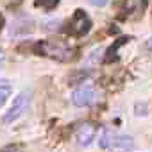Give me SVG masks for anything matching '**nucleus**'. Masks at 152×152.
Returning <instances> with one entry per match:
<instances>
[{"label": "nucleus", "mask_w": 152, "mask_h": 152, "mask_svg": "<svg viewBox=\"0 0 152 152\" xmlns=\"http://www.w3.org/2000/svg\"><path fill=\"white\" fill-rule=\"evenodd\" d=\"M41 56H47L56 61H70L75 56V48L66 45L61 39H48V41H39L34 48Z\"/></svg>", "instance_id": "1"}, {"label": "nucleus", "mask_w": 152, "mask_h": 152, "mask_svg": "<svg viewBox=\"0 0 152 152\" xmlns=\"http://www.w3.org/2000/svg\"><path fill=\"white\" fill-rule=\"evenodd\" d=\"M31 97H32L31 91H22L20 95H16V99L13 100L9 111H7L6 116H4V122H6V124H11V122L18 120V118L29 109V106H31Z\"/></svg>", "instance_id": "2"}, {"label": "nucleus", "mask_w": 152, "mask_h": 152, "mask_svg": "<svg viewBox=\"0 0 152 152\" xmlns=\"http://www.w3.org/2000/svg\"><path fill=\"white\" fill-rule=\"evenodd\" d=\"M91 27V22L88 18V15L84 11H75L73 18L70 20V25H68V32L70 34H75V36H83L90 31Z\"/></svg>", "instance_id": "3"}, {"label": "nucleus", "mask_w": 152, "mask_h": 152, "mask_svg": "<svg viewBox=\"0 0 152 152\" xmlns=\"http://www.w3.org/2000/svg\"><path fill=\"white\" fill-rule=\"evenodd\" d=\"M97 100V91L90 86H83L79 90H75L72 93V102L77 106V107H86V106H91L93 102Z\"/></svg>", "instance_id": "4"}, {"label": "nucleus", "mask_w": 152, "mask_h": 152, "mask_svg": "<svg viewBox=\"0 0 152 152\" xmlns=\"http://www.w3.org/2000/svg\"><path fill=\"white\" fill-rule=\"evenodd\" d=\"M147 9V0H125L124 4V18H138Z\"/></svg>", "instance_id": "5"}, {"label": "nucleus", "mask_w": 152, "mask_h": 152, "mask_svg": "<svg viewBox=\"0 0 152 152\" xmlns=\"http://www.w3.org/2000/svg\"><path fill=\"white\" fill-rule=\"evenodd\" d=\"M95 132H97V131H95V125L90 124V122H86V124L79 125L77 132H75V138H77V141H79L81 147H88V145L93 141Z\"/></svg>", "instance_id": "6"}, {"label": "nucleus", "mask_w": 152, "mask_h": 152, "mask_svg": "<svg viewBox=\"0 0 152 152\" xmlns=\"http://www.w3.org/2000/svg\"><path fill=\"white\" fill-rule=\"evenodd\" d=\"M32 31H34V22L31 18H18L11 23L9 34L11 36H25V34H31Z\"/></svg>", "instance_id": "7"}, {"label": "nucleus", "mask_w": 152, "mask_h": 152, "mask_svg": "<svg viewBox=\"0 0 152 152\" xmlns=\"http://www.w3.org/2000/svg\"><path fill=\"white\" fill-rule=\"evenodd\" d=\"M109 148L113 152H129V150L134 148V140L131 136H125V134H122V136H116L115 134L113 143H111Z\"/></svg>", "instance_id": "8"}, {"label": "nucleus", "mask_w": 152, "mask_h": 152, "mask_svg": "<svg viewBox=\"0 0 152 152\" xmlns=\"http://www.w3.org/2000/svg\"><path fill=\"white\" fill-rule=\"evenodd\" d=\"M113 138H115V132L109 131V129H104L100 138H99V147L100 148H109L111 143H113Z\"/></svg>", "instance_id": "9"}, {"label": "nucleus", "mask_w": 152, "mask_h": 152, "mask_svg": "<svg viewBox=\"0 0 152 152\" xmlns=\"http://www.w3.org/2000/svg\"><path fill=\"white\" fill-rule=\"evenodd\" d=\"M11 93H13V90H11L9 84H0V106L6 104V100L9 99Z\"/></svg>", "instance_id": "10"}, {"label": "nucleus", "mask_w": 152, "mask_h": 152, "mask_svg": "<svg viewBox=\"0 0 152 152\" xmlns=\"http://www.w3.org/2000/svg\"><path fill=\"white\" fill-rule=\"evenodd\" d=\"M0 152H22V147H18V145H9V147L2 148Z\"/></svg>", "instance_id": "11"}, {"label": "nucleus", "mask_w": 152, "mask_h": 152, "mask_svg": "<svg viewBox=\"0 0 152 152\" xmlns=\"http://www.w3.org/2000/svg\"><path fill=\"white\" fill-rule=\"evenodd\" d=\"M90 4L91 6H97V7H102V6L107 4V0H90Z\"/></svg>", "instance_id": "12"}, {"label": "nucleus", "mask_w": 152, "mask_h": 152, "mask_svg": "<svg viewBox=\"0 0 152 152\" xmlns=\"http://www.w3.org/2000/svg\"><path fill=\"white\" fill-rule=\"evenodd\" d=\"M4 61H6V56H4L2 52H0V64H4Z\"/></svg>", "instance_id": "13"}, {"label": "nucleus", "mask_w": 152, "mask_h": 152, "mask_svg": "<svg viewBox=\"0 0 152 152\" xmlns=\"http://www.w3.org/2000/svg\"><path fill=\"white\" fill-rule=\"evenodd\" d=\"M147 48H148V50H152V38L147 41Z\"/></svg>", "instance_id": "14"}, {"label": "nucleus", "mask_w": 152, "mask_h": 152, "mask_svg": "<svg viewBox=\"0 0 152 152\" xmlns=\"http://www.w3.org/2000/svg\"><path fill=\"white\" fill-rule=\"evenodd\" d=\"M2 25H4V18L0 16V31H2Z\"/></svg>", "instance_id": "15"}]
</instances>
